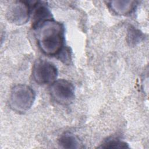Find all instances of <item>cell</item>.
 I'll return each mask as SVG.
<instances>
[{
  "instance_id": "cell-1",
  "label": "cell",
  "mask_w": 149,
  "mask_h": 149,
  "mask_svg": "<svg viewBox=\"0 0 149 149\" xmlns=\"http://www.w3.org/2000/svg\"><path fill=\"white\" fill-rule=\"evenodd\" d=\"M38 45L45 54L58 55L64 46V27L54 19L47 20L36 29Z\"/></svg>"
},
{
  "instance_id": "cell-2",
  "label": "cell",
  "mask_w": 149,
  "mask_h": 149,
  "mask_svg": "<svg viewBox=\"0 0 149 149\" xmlns=\"http://www.w3.org/2000/svg\"><path fill=\"white\" fill-rule=\"evenodd\" d=\"M36 98L34 90L26 84L14 86L9 97V105L12 110L19 113H23L29 110Z\"/></svg>"
},
{
  "instance_id": "cell-3",
  "label": "cell",
  "mask_w": 149,
  "mask_h": 149,
  "mask_svg": "<svg viewBox=\"0 0 149 149\" xmlns=\"http://www.w3.org/2000/svg\"><path fill=\"white\" fill-rule=\"evenodd\" d=\"M58 69L53 63L43 59L37 60L33 66L32 75L40 84L52 83L58 76Z\"/></svg>"
},
{
  "instance_id": "cell-4",
  "label": "cell",
  "mask_w": 149,
  "mask_h": 149,
  "mask_svg": "<svg viewBox=\"0 0 149 149\" xmlns=\"http://www.w3.org/2000/svg\"><path fill=\"white\" fill-rule=\"evenodd\" d=\"M49 91L52 98L62 105L70 104L75 97L74 86L65 79H59L54 81L50 86Z\"/></svg>"
},
{
  "instance_id": "cell-5",
  "label": "cell",
  "mask_w": 149,
  "mask_h": 149,
  "mask_svg": "<svg viewBox=\"0 0 149 149\" xmlns=\"http://www.w3.org/2000/svg\"><path fill=\"white\" fill-rule=\"evenodd\" d=\"M30 5L25 1L13 2L8 8L6 16L9 22L16 25L26 23L30 14Z\"/></svg>"
},
{
  "instance_id": "cell-6",
  "label": "cell",
  "mask_w": 149,
  "mask_h": 149,
  "mask_svg": "<svg viewBox=\"0 0 149 149\" xmlns=\"http://www.w3.org/2000/svg\"><path fill=\"white\" fill-rule=\"evenodd\" d=\"M32 9L31 23L34 29L45 22L53 19L51 12L44 2H36L33 5Z\"/></svg>"
},
{
  "instance_id": "cell-7",
  "label": "cell",
  "mask_w": 149,
  "mask_h": 149,
  "mask_svg": "<svg viewBox=\"0 0 149 149\" xmlns=\"http://www.w3.org/2000/svg\"><path fill=\"white\" fill-rule=\"evenodd\" d=\"M134 1H112L109 2V7L115 13L120 15H125L131 13L136 6Z\"/></svg>"
},
{
  "instance_id": "cell-8",
  "label": "cell",
  "mask_w": 149,
  "mask_h": 149,
  "mask_svg": "<svg viewBox=\"0 0 149 149\" xmlns=\"http://www.w3.org/2000/svg\"><path fill=\"white\" fill-rule=\"evenodd\" d=\"M59 145L64 148H78L80 147L79 139L72 133L66 132L58 140Z\"/></svg>"
},
{
  "instance_id": "cell-9",
  "label": "cell",
  "mask_w": 149,
  "mask_h": 149,
  "mask_svg": "<svg viewBox=\"0 0 149 149\" xmlns=\"http://www.w3.org/2000/svg\"><path fill=\"white\" fill-rule=\"evenodd\" d=\"M127 38L129 39V42L130 44L136 45V43H138L143 38V34L140 30L136 29L134 27L130 26L129 27Z\"/></svg>"
},
{
  "instance_id": "cell-10",
  "label": "cell",
  "mask_w": 149,
  "mask_h": 149,
  "mask_svg": "<svg viewBox=\"0 0 149 149\" xmlns=\"http://www.w3.org/2000/svg\"><path fill=\"white\" fill-rule=\"evenodd\" d=\"M101 147L105 148H128L129 146L124 141L116 139H111L105 141L102 144Z\"/></svg>"
},
{
  "instance_id": "cell-11",
  "label": "cell",
  "mask_w": 149,
  "mask_h": 149,
  "mask_svg": "<svg viewBox=\"0 0 149 149\" xmlns=\"http://www.w3.org/2000/svg\"><path fill=\"white\" fill-rule=\"evenodd\" d=\"M70 51L69 48H66L65 47L57 55L61 61L64 62L65 63H68L70 61Z\"/></svg>"
}]
</instances>
